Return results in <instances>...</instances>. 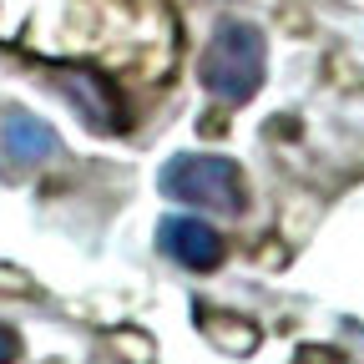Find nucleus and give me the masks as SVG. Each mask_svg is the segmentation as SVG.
Wrapping results in <instances>:
<instances>
[{
	"label": "nucleus",
	"mask_w": 364,
	"mask_h": 364,
	"mask_svg": "<svg viewBox=\"0 0 364 364\" xmlns=\"http://www.w3.org/2000/svg\"><path fill=\"white\" fill-rule=\"evenodd\" d=\"M263 61H268V46H263V31L248 26V21H223L208 41V51L198 61V76H203V91L218 102H248L253 91L263 86Z\"/></svg>",
	"instance_id": "nucleus-1"
},
{
	"label": "nucleus",
	"mask_w": 364,
	"mask_h": 364,
	"mask_svg": "<svg viewBox=\"0 0 364 364\" xmlns=\"http://www.w3.org/2000/svg\"><path fill=\"white\" fill-rule=\"evenodd\" d=\"M162 193L198 213H243V172L228 157L182 152L162 167Z\"/></svg>",
	"instance_id": "nucleus-2"
},
{
	"label": "nucleus",
	"mask_w": 364,
	"mask_h": 364,
	"mask_svg": "<svg viewBox=\"0 0 364 364\" xmlns=\"http://www.w3.org/2000/svg\"><path fill=\"white\" fill-rule=\"evenodd\" d=\"M157 243H162V253H167L172 263L193 268V273H208V268L223 263V233H218L208 218H198V213H172V218H162Z\"/></svg>",
	"instance_id": "nucleus-3"
},
{
	"label": "nucleus",
	"mask_w": 364,
	"mask_h": 364,
	"mask_svg": "<svg viewBox=\"0 0 364 364\" xmlns=\"http://www.w3.org/2000/svg\"><path fill=\"white\" fill-rule=\"evenodd\" d=\"M0 152H6L16 167H41V162H51L61 152V136L31 112H11L6 127H0Z\"/></svg>",
	"instance_id": "nucleus-4"
},
{
	"label": "nucleus",
	"mask_w": 364,
	"mask_h": 364,
	"mask_svg": "<svg viewBox=\"0 0 364 364\" xmlns=\"http://www.w3.org/2000/svg\"><path fill=\"white\" fill-rule=\"evenodd\" d=\"M61 91H66V102H71V107H76V112H81L91 127H97V132H107V127L117 122V117H112V112H117V102H112V86H107L97 71H71Z\"/></svg>",
	"instance_id": "nucleus-5"
},
{
	"label": "nucleus",
	"mask_w": 364,
	"mask_h": 364,
	"mask_svg": "<svg viewBox=\"0 0 364 364\" xmlns=\"http://www.w3.org/2000/svg\"><path fill=\"white\" fill-rule=\"evenodd\" d=\"M21 354V339H16V329H6V324H0V364H11Z\"/></svg>",
	"instance_id": "nucleus-6"
}]
</instances>
